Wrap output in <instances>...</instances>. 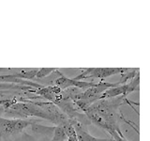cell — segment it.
Masks as SVG:
<instances>
[{"mask_svg": "<svg viewBox=\"0 0 150 141\" xmlns=\"http://www.w3.org/2000/svg\"><path fill=\"white\" fill-rule=\"evenodd\" d=\"M15 103H17L16 100H0V105H3L4 109H8Z\"/></svg>", "mask_w": 150, "mask_h": 141, "instance_id": "9", "label": "cell"}, {"mask_svg": "<svg viewBox=\"0 0 150 141\" xmlns=\"http://www.w3.org/2000/svg\"><path fill=\"white\" fill-rule=\"evenodd\" d=\"M0 89H30V87H21L15 84L0 83Z\"/></svg>", "mask_w": 150, "mask_h": 141, "instance_id": "8", "label": "cell"}, {"mask_svg": "<svg viewBox=\"0 0 150 141\" xmlns=\"http://www.w3.org/2000/svg\"><path fill=\"white\" fill-rule=\"evenodd\" d=\"M36 120L23 119H4L0 118V135H15L20 134L27 126L33 125Z\"/></svg>", "mask_w": 150, "mask_h": 141, "instance_id": "2", "label": "cell"}, {"mask_svg": "<svg viewBox=\"0 0 150 141\" xmlns=\"http://www.w3.org/2000/svg\"><path fill=\"white\" fill-rule=\"evenodd\" d=\"M57 69L55 68H40L39 70H38V73L36 74V77L37 78H44L46 76H48L49 74L53 73L54 70H56Z\"/></svg>", "mask_w": 150, "mask_h": 141, "instance_id": "7", "label": "cell"}, {"mask_svg": "<svg viewBox=\"0 0 150 141\" xmlns=\"http://www.w3.org/2000/svg\"><path fill=\"white\" fill-rule=\"evenodd\" d=\"M75 131L77 134V138L80 141H111V139L107 138H97L89 135L86 131H84L81 123H76L74 126Z\"/></svg>", "mask_w": 150, "mask_h": 141, "instance_id": "5", "label": "cell"}, {"mask_svg": "<svg viewBox=\"0 0 150 141\" xmlns=\"http://www.w3.org/2000/svg\"><path fill=\"white\" fill-rule=\"evenodd\" d=\"M7 113H14L23 117H38L54 122L53 118L42 109L39 105H37L33 102L25 103H15L8 109H5Z\"/></svg>", "mask_w": 150, "mask_h": 141, "instance_id": "1", "label": "cell"}, {"mask_svg": "<svg viewBox=\"0 0 150 141\" xmlns=\"http://www.w3.org/2000/svg\"><path fill=\"white\" fill-rule=\"evenodd\" d=\"M54 85L58 87L61 90H64L69 88H89L92 87H95L97 83L94 82H88L84 80H74L72 78H68L65 75L60 74L59 77H57L54 80Z\"/></svg>", "mask_w": 150, "mask_h": 141, "instance_id": "4", "label": "cell"}, {"mask_svg": "<svg viewBox=\"0 0 150 141\" xmlns=\"http://www.w3.org/2000/svg\"><path fill=\"white\" fill-rule=\"evenodd\" d=\"M0 141H2V135H0Z\"/></svg>", "mask_w": 150, "mask_h": 141, "instance_id": "10", "label": "cell"}, {"mask_svg": "<svg viewBox=\"0 0 150 141\" xmlns=\"http://www.w3.org/2000/svg\"><path fill=\"white\" fill-rule=\"evenodd\" d=\"M128 69L125 68H88L75 76L74 80H83V79H101L110 77L112 75L126 73Z\"/></svg>", "mask_w": 150, "mask_h": 141, "instance_id": "3", "label": "cell"}, {"mask_svg": "<svg viewBox=\"0 0 150 141\" xmlns=\"http://www.w3.org/2000/svg\"><path fill=\"white\" fill-rule=\"evenodd\" d=\"M67 139V135L63 128V126L57 125L54 128V135H53V141H65Z\"/></svg>", "mask_w": 150, "mask_h": 141, "instance_id": "6", "label": "cell"}]
</instances>
